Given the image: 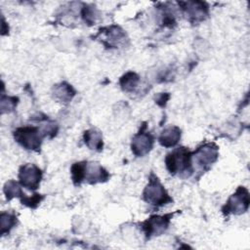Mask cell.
<instances>
[{"instance_id":"6da1fadb","label":"cell","mask_w":250,"mask_h":250,"mask_svg":"<svg viewBox=\"0 0 250 250\" xmlns=\"http://www.w3.org/2000/svg\"><path fill=\"white\" fill-rule=\"evenodd\" d=\"M191 152L186 146L174 148L165 156V166L171 175L189 177L193 172Z\"/></svg>"},{"instance_id":"7a4b0ae2","label":"cell","mask_w":250,"mask_h":250,"mask_svg":"<svg viewBox=\"0 0 250 250\" xmlns=\"http://www.w3.org/2000/svg\"><path fill=\"white\" fill-rule=\"evenodd\" d=\"M143 200L155 208H159L173 202L172 197L161 184L159 178L150 172L148 182L143 190Z\"/></svg>"},{"instance_id":"3957f363","label":"cell","mask_w":250,"mask_h":250,"mask_svg":"<svg viewBox=\"0 0 250 250\" xmlns=\"http://www.w3.org/2000/svg\"><path fill=\"white\" fill-rule=\"evenodd\" d=\"M15 141L26 150L39 152L44 139L38 126H21L13 131Z\"/></svg>"},{"instance_id":"277c9868","label":"cell","mask_w":250,"mask_h":250,"mask_svg":"<svg viewBox=\"0 0 250 250\" xmlns=\"http://www.w3.org/2000/svg\"><path fill=\"white\" fill-rule=\"evenodd\" d=\"M94 38H99L102 44L108 49L121 48L129 44V37L127 33L121 26L117 24H111L100 28L99 32L94 36Z\"/></svg>"},{"instance_id":"5b68a950","label":"cell","mask_w":250,"mask_h":250,"mask_svg":"<svg viewBox=\"0 0 250 250\" xmlns=\"http://www.w3.org/2000/svg\"><path fill=\"white\" fill-rule=\"evenodd\" d=\"M219 146L214 142H207L200 145L191 152L192 166L196 165L200 172L208 171L211 166L218 160Z\"/></svg>"},{"instance_id":"8992f818","label":"cell","mask_w":250,"mask_h":250,"mask_svg":"<svg viewBox=\"0 0 250 250\" xmlns=\"http://www.w3.org/2000/svg\"><path fill=\"white\" fill-rule=\"evenodd\" d=\"M250 204V195L247 188L240 186L229 197L222 207V213L225 217L229 215H242L247 212Z\"/></svg>"},{"instance_id":"52a82bcc","label":"cell","mask_w":250,"mask_h":250,"mask_svg":"<svg viewBox=\"0 0 250 250\" xmlns=\"http://www.w3.org/2000/svg\"><path fill=\"white\" fill-rule=\"evenodd\" d=\"M176 212L164 215H152L141 223V229L146 239L163 234L169 228L171 220Z\"/></svg>"},{"instance_id":"ba28073f","label":"cell","mask_w":250,"mask_h":250,"mask_svg":"<svg viewBox=\"0 0 250 250\" xmlns=\"http://www.w3.org/2000/svg\"><path fill=\"white\" fill-rule=\"evenodd\" d=\"M188 22L198 24L209 17V6L204 1H180L177 2Z\"/></svg>"},{"instance_id":"9c48e42d","label":"cell","mask_w":250,"mask_h":250,"mask_svg":"<svg viewBox=\"0 0 250 250\" xmlns=\"http://www.w3.org/2000/svg\"><path fill=\"white\" fill-rule=\"evenodd\" d=\"M146 122H143L138 133H136L131 142V150L137 157L146 155L153 147L154 137L146 130Z\"/></svg>"},{"instance_id":"30bf717a","label":"cell","mask_w":250,"mask_h":250,"mask_svg":"<svg viewBox=\"0 0 250 250\" xmlns=\"http://www.w3.org/2000/svg\"><path fill=\"white\" fill-rule=\"evenodd\" d=\"M42 177V170L33 163H25L19 169V183L29 190H36L39 188Z\"/></svg>"},{"instance_id":"8fae6325","label":"cell","mask_w":250,"mask_h":250,"mask_svg":"<svg viewBox=\"0 0 250 250\" xmlns=\"http://www.w3.org/2000/svg\"><path fill=\"white\" fill-rule=\"evenodd\" d=\"M109 172L98 162H88L85 170L84 182L89 185L105 183L109 180Z\"/></svg>"},{"instance_id":"7c38bea8","label":"cell","mask_w":250,"mask_h":250,"mask_svg":"<svg viewBox=\"0 0 250 250\" xmlns=\"http://www.w3.org/2000/svg\"><path fill=\"white\" fill-rule=\"evenodd\" d=\"M51 93L53 99L62 104H68L76 95V91L73 86L66 81H62L55 84L52 87Z\"/></svg>"},{"instance_id":"4fadbf2b","label":"cell","mask_w":250,"mask_h":250,"mask_svg":"<svg viewBox=\"0 0 250 250\" xmlns=\"http://www.w3.org/2000/svg\"><path fill=\"white\" fill-rule=\"evenodd\" d=\"M182 137V130L176 125H171L161 131L158 136V143L164 147L175 146Z\"/></svg>"},{"instance_id":"5bb4252c","label":"cell","mask_w":250,"mask_h":250,"mask_svg":"<svg viewBox=\"0 0 250 250\" xmlns=\"http://www.w3.org/2000/svg\"><path fill=\"white\" fill-rule=\"evenodd\" d=\"M83 141L91 150L102 151L104 148V140L102 132L97 128H90L83 133Z\"/></svg>"},{"instance_id":"9a60e30c","label":"cell","mask_w":250,"mask_h":250,"mask_svg":"<svg viewBox=\"0 0 250 250\" xmlns=\"http://www.w3.org/2000/svg\"><path fill=\"white\" fill-rule=\"evenodd\" d=\"M140 76L134 71H127L119 78V86L122 91L126 93H133L138 88L140 83Z\"/></svg>"},{"instance_id":"2e32d148","label":"cell","mask_w":250,"mask_h":250,"mask_svg":"<svg viewBox=\"0 0 250 250\" xmlns=\"http://www.w3.org/2000/svg\"><path fill=\"white\" fill-rule=\"evenodd\" d=\"M18 217L14 211H2L0 213L1 235H7L17 226Z\"/></svg>"},{"instance_id":"e0dca14e","label":"cell","mask_w":250,"mask_h":250,"mask_svg":"<svg viewBox=\"0 0 250 250\" xmlns=\"http://www.w3.org/2000/svg\"><path fill=\"white\" fill-rule=\"evenodd\" d=\"M87 161H78L74 162L70 167V174H71V181L75 187L80 186L84 182L85 178V170H86Z\"/></svg>"},{"instance_id":"ac0fdd59","label":"cell","mask_w":250,"mask_h":250,"mask_svg":"<svg viewBox=\"0 0 250 250\" xmlns=\"http://www.w3.org/2000/svg\"><path fill=\"white\" fill-rule=\"evenodd\" d=\"M80 17L88 25H94L98 20L99 14L95 6L82 3L80 7Z\"/></svg>"},{"instance_id":"d6986e66","label":"cell","mask_w":250,"mask_h":250,"mask_svg":"<svg viewBox=\"0 0 250 250\" xmlns=\"http://www.w3.org/2000/svg\"><path fill=\"white\" fill-rule=\"evenodd\" d=\"M21 184L15 180H8L3 187V192L8 201L13 198H20L23 193Z\"/></svg>"},{"instance_id":"ffe728a7","label":"cell","mask_w":250,"mask_h":250,"mask_svg":"<svg viewBox=\"0 0 250 250\" xmlns=\"http://www.w3.org/2000/svg\"><path fill=\"white\" fill-rule=\"evenodd\" d=\"M19 102H20V99L16 96H8L5 94H2L1 100H0L1 114L13 112L17 108Z\"/></svg>"},{"instance_id":"44dd1931","label":"cell","mask_w":250,"mask_h":250,"mask_svg":"<svg viewBox=\"0 0 250 250\" xmlns=\"http://www.w3.org/2000/svg\"><path fill=\"white\" fill-rule=\"evenodd\" d=\"M19 199L22 205L31 209H36L39 204L45 199V195L40 193H33L31 196H28L23 192Z\"/></svg>"},{"instance_id":"7402d4cb","label":"cell","mask_w":250,"mask_h":250,"mask_svg":"<svg viewBox=\"0 0 250 250\" xmlns=\"http://www.w3.org/2000/svg\"><path fill=\"white\" fill-rule=\"evenodd\" d=\"M170 97H171L170 93H164V92H163V93H158V94H156L155 97H154V102H155V104H156L158 106H160V107L163 108V107L166 106V104H167V103H168Z\"/></svg>"},{"instance_id":"603a6c76","label":"cell","mask_w":250,"mask_h":250,"mask_svg":"<svg viewBox=\"0 0 250 250\" xmlns=\"http://www.w3.org/2000/svg\"><path fill=\"white\" fill-rule=\"evenodd\" d=\"M8 33H9V26H8V24L6 23L4 17L2 16V28H1V35H2V36H4V35H6V34H8Z\"/></svg>"}]
</instances>
